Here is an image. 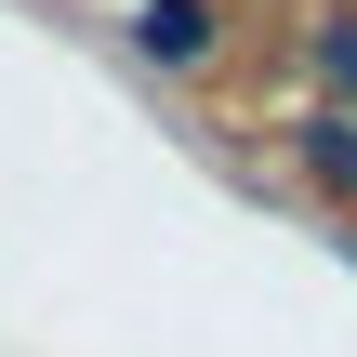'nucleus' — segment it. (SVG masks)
I'll use <instances>...</instances> for the list:
<instances>
[{"instance_id": "nucleus-2", "label": "nucleus", "mask_w": 357, "mask_h": 357, "mask_svg": "<svg viewBox=\"0 0 357 357\" xmlns=\"http://www.w3.org/2000/svg\"><path fill=\"white\" fill-rule=\"evenodd\" d=\"M291 146H305V172H318V185H344V199H357V106H318Z\"/></svg>"}, {"instance_id": "nucleus-1", "label": "nucleus", "mask_w": 357, "mask_h": 357, "mask_svg": "<svg viewBox=\"0 0 357 357\" xmlns=\"http://www.w3.org/2000/svg\"><path fill=\"white\" fill-rule=\"evenodd\" d=\"M132 40H146L159 66H199V53H212V0H146V13H132Z\"/></svg>"}, {"instance_id": "nucleus-3", "label": "nucleus", "mask_w": 357, "mask_h": 357, "mask_svg": "<svg viewBox=\"0 0 357 357\" xmlns=\"http://www.w3.org/2000/svg\"><path fill=\"white\" fill-rule=\"evenodd\" d=\"M318 79L357 106V13H331V26H318Z\"/></svg>"}]
</instances>
